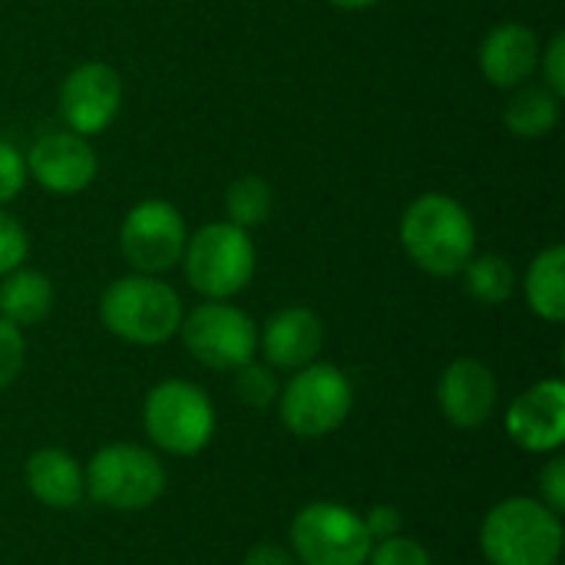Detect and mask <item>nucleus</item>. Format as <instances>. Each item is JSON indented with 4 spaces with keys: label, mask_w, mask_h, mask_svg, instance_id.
Wrapping results in <instances>:
<instances>
[{
    "label": "nucleus",
    "mask_w": 565,
    "mask_h": 565,
    "mask_svg": "<svg viewBox=\"0 0 565 565\" xmlns=\"http://www.w3.org/2000/svg\"><path fill=\"white\" fill-rule=\"evenodd\" d=\"M255 262V242L245 228L232 222H209L185 238L179 265L185 268V281L205 301H228L248 288Z\"/></svg>",
    "instance_id": "4"
},
{
    "label": "nucleus",
    "mask_w": 565,
    "mask_h": 565,
    "mask_svg": "<svg viewBox=\"0 0 565 565\" xmlns=\"http://www.w3.org/2000/svg\"><path fill=\"white\" fill-rule=\"evenodd\" d=\"M540 487H543V503L556 513V516H563L565 510V460L563 457H553L550 463H546V470H543V477H540Z\"/></svg>",
    "instance_id": "29"
},
{
    "label": "nucleus",
    "mask_w": 565,
    "mask_h": 565,
    "mask_svg": "<svg viewBox=\"0 0 565 565\" xmlns=\"http://www.w3.org/2000/svg\"><path fill=\"white\" fill-rule=\"evenodd\" d=\"M278 404H281V420L295 437L318 440L348 420L354 407V387L341 367L315 361L288 381Z\"/></svg>",
    "instance_id": "6"
},
{
    "label": "nucleus",
    "mask_w": 565,
    "mask_h": 565,
    "mask_svg": "<svg viewBox=\"0 0 565 565\" xmlns=\"http://www.w3.org/2000/svg\"><path fill=\"white\" fill-rule=\"evenodd\" d=\"M182 298L159 275H126L106 285L99 298V321L109 334L129 344H166L182 324Z\"/></svg>",
    "instance_id": "3"
},
{
    "label": "nucleus",
    "mask_w": 565,
    "mask_h": 565,
    "mask_svg": "<svg viewBox=\"0 0 565 565\" xmlns=\"http://www.w3.org/2000/svg\"><path fill=\"white\" fill-rule=\"evenodd\" d=\"M119 106H122V79L103 60L79 63L76 70L66 73L60 86V116L66 129L86 139L106 132L119 116Z\"/></svg>",
    "instance_id": "12"
},
{
    "label": "nucleus",
    "mask_w": 565,
    "mask_h": 565,
    "mask_svg": "<svg viewBox=\"0 0 565 565\" xmlns=\"http://www.w3.org/2000/svg\"><path fill=\"white\" fill-rule=\"evenodd\" d=\"M437 404L444 417L460 430L483 427L497 411V377L477 358H457L447 364L437 384Z\"/></svg>",
    "instance_id": "14"
},
{
    "label": "nucleus",
    "mask_w": 565,
    "mask_h": 565,
    "mask_svg": "<svg viewBox=\"0 0 565 565\" xmlns=\"http://www.w3.org/2000/svg\"><path fill=\"white\" fill-rule=\"evenodd\" d=\"M86 473V493L109 510H146L166 490V467L156 454L132 444H109L96 450Z\"/></svg>",
    "instance_id": "7"
},
{
    "label": "nucleus",
    "mask_w": 565,
    "mask_h": 565,
    "mask_svg": "<svg viewBox=\"0 0 565 565\" xmlns=\"http://www.w3.org/2000/svg\"><path fill=\"white\" fill-rule=\"evenodd\" d=\"M53 301H56L53 281L36 268L20 265L0 281V318L17 328L40 324L53 311Z\"/></svg>",
    "instance_id": "18"
},
{
    "label": "nucleus",
    "mask_w": 565,
    "mask_h": 565,
    "mask_svg": "<svg viewBox=\"0 0 565 565\" xmlns=\"http://www.w3.org/2000/svg\"><path fill=\"white\" fill-rule=\"evenodd\" d=\"M563 520L533 497L497 503L480 526V550L490 565H559Z\"/></svg>",
    "instance_id": "2"
},
{
    "label": "nucleus",
    "mask_w": 565,
    "mask_h": 565,
    "mask_svg": "<svg viewBox=\"0 0 565 565\" xmlns=\"http://www.w3.org/2000/svg\"><path fill=\"white\" fill-rule=\"evenodd\" d=\"M23 162H26V179H33L50 195H79L93 185L99 172L93 142L73 129L43 132L30 146Z\"/></svg>",
    "instance_id": "11"
},
{
    "label": "nucleus",
    "mask_w": 565,
    "mask_h": 565,
    "mask_svg": "<svg viewBox=\"0 0 565 565\" xmlns=\"http://www.w3.org/2000/svg\"><path fill=\"white\" fill-rule=\"evenodd\" d=\"M271 185L262 179V175H238L228 192H225V212H228V222L238 225V228H255V225H265L268 215H271Z\"/></svg>",
    "instance_id": "22"
},
{
    "label": "nucleus",
    "mask_w": 565,
    "mask_h": 565,
    "mask_svg": "<svg viewBox=\"0 0 565 565\" xmlns=\"http://www.w3.org/2000/svg\"><path fill=\"white\" fill-rule=\"evenodd\" d=\"M331 3L341 7V10H367V7H374L381 0H331Z\"/></svg>",
    "instance_id": "32"
},
{
    "label": "nucleus",
    "mask_w": 565,
    "mask_h": 565,
    "mask_svg": "<svg viewBox=\"0 0 565 565\" xmlns=\"http://www.w3.org/2000/svg\"><path fill=\"white\" fill-rule=\"evenodd\" d=\"M364 565H434L430 553L407 536H391L371 546V556Z\"/></svg>",
    "instance_id": "24"
},
{
    "label": "nucleus",
    "mask_w": 565,
    "mask_h": 565,
    "mask_svg": "<svg viewBox=\"0 0 565 565\" xmlns=\"http://www.w3.org/2000/svg\"><path fill=\"white\" fill-rule=\"evenodd\" d=\"M507 434L526 454H553L565 444V384L559 377L523 391L507 411Z\"/></svg>",
    "instance_id": "13"
},
{
    "label": "nucleus",
    "mask_w": 565,
    "mask_h": 565,
    "mask_svg": "<svg viewBox=\"0 0 565 565\" xmlns=\"http://www.w3.org/2000/svg\"><path fill=\"white\" fill-rule=\"evenodd\" d=\"M463 281H467V291L473 301L480 305H503L513 298L516 291V271L513 265L497 255V252H483V255H473L467 265H463Z\"/></svg>",
    "instance_id": "21"
},
{
    "label": "nucleus",
    "mask_w": 565,
    "mask_h": 565,
    "mask_svg": "<svg viewBox=\"0 0 565 565\" xmlns=\"http://www.w3.org/2000/svg\"><path fill=\"white\" fill-rule=\"evenodd\" d=\"M26 185V162L17 146L0 139V209L13 202Z\"/></svg>",
    "instance_id": "26"
},
{
    "label": "nucleus",
    "mask_w": 565,
    "mask_h": 565,
    "mask_svg": "<svg viewBox=\"0 0 565 565\" xmlns=\"http://www.w3.org/2000/svg\"><path fill=\"white\" fill-rule=\"evenodd\" d=\"M26 490L53 510H70L86 497V473L66 450H36L26 460Z\"/></svg>",
    "instance_id": "17"
},
{
    "label": "nucleus",
    "mask_w": 565,
    "mask_h": 565,
    "mask_svg": "<svg viewBox=\"0 0 565 565\" xmlns=\"http://www.w3.org/2000/svg\"><path fill=\"white\" fill-rule=\"evenodd\" d=\"M526 305L533 315H540L550 324H559L565 318V248L550 245L543 248L526 271Z\"/></svg>",
    "instance_id": "20"
},
{
    "label": "nucleus",
    "mask_w": 565,
    "mask_h": 565,
    "mask_svg": "<svg viewBox=\"0 0 565 565\" xmlns=\"http://www.w3.org/2000/svg\"><path fill=\"white\" fill-rule=\"evenodd\" d=\"M258 348L271 367L281 371H301L315 364V358L324 348V324L311 308H285L268 318V324L258 334Z\"/></svg>",
    "instance_id": "16"
},
{
    "label": "nucleus",
    "mask_w": 565,
    "mask_h": 565,
    "mask_svg": "<svg viewBox=\"0 0 565 565\" xmlns=\"http://www.w3.org/2000/svg\"><path fill=\"white\" fill-rule=\"evenodd\" d=\"M185 218L166 199H142L136 202L122 225H119V248L122 258L139 275H166L182 262L185 252Z\"/></svg>",
    "instance_id": "10"
},
{
    "label": "nucleus",
    "mask_w": 565,
    "mask_h": 565,
    "mask_svg": "<svg viewBox=\"0 0 565 565\" xmlns=\"http://www.w3.org/2000/svg\"><path fill=\"white\" fill-rule=\"evenodd\" d=\"M23 358H26V344H23L20 328L0 318V391L17 381Z\"/></svg>",
    "instance_id": "27"
},
{
    "label": "nucleus",
    "mask_w": 565,
    "mask_h": 565,
    "mask_svg": "<svg viewBox=\"0 0 565 565\" xmlns=\"http://www.w3.org/2000/svg\"><path fill=\"white\" fill-rule=\"evenodd\" d=\"M540 70H543V83L556 96H565V33H556L550 46L540 53Z\"/></svg>",
    "instance_id": "28"
},
{
    "label": "nucleus",
    "mask_w": 565,
    "mask_h": 565,
    "mask_svg": "<svg viewBox=\"0 0 565 565\" xmlns=\"http://www.w3.org/2000/svg\"><path fill=\"white\" fill-rule=\"evenodd\" d=\"M401 245L420 271L454 278L477 255V225L460 199L424 192L401 215Z\"/></svg>",
    "instance_id": "1"
},
{
    "label": "nucleus",
    "mask_w": 565,
    "mask_h": 565,
    "mask_svg": "<svg viewBox=\"0 0 565 565\" xmlns=\"http://www.w3.org/2000/svg\"><path fill=\"white\" fill-rule=\"evenodd\" d=\"M179 331L189 354L212 371H238L258 351L255 321L228 301L199 305L195 311L182 315Z\"/></svg>",
    "instance_id": "9"
},
{
    "label": "nucleus",
    "mask_w": 565,
    "mask_h": 565,
    "mask_svg": "<svg viewBox=\"0 0 565 565\" xmlns=\"http://www.w3.org/2000/svg\"><path fill=\"white\" fill-rule=\"evenodd\" d=\"M242 565H298V559H295V553H288L278 543H258L255 550H248Z\"/></svg>",
    "instance_id": "31"
},
{
    "label": "nucleus",
    "mask_w": 565,
    "mask_h": 565,
    "mask_svg": "<svg viewBox=\"0 0 565 565\" xmlns=\"http://www.w3.org/2000/svg\"><path fill=\"white\" fill-rule=\"evenodd\" d=\"M142 424L156 447L175 457H192L205 450L215 434V407L202 387L172 377L149 391Z\"/></svg>",
    "instance_id": "5"
},
{
    "label": "nucleus",
    "mask_w": 565,
    "mask_h": 565,
    "mask_svg": "<svg viewBox=\"0 0 565 565\" xmlns=\"http://www.w3.org/2000/svg\"><path fill=\"white\" fill-rule=\"evenodd\" d=\"M364 526H367L371 540H374V543H381V540L401 536L404 520H401V513H397L394 507H374V510L364 516Z\"/></svg>",
    "instance_id": "30"
},
{
    "label": "nucleus",
    "mask_w": 565,
    "mask_h": 565,
    "mask_svg": "<svg viewBox=\"0 0 565 565\" xmlns=\"http://www.w3.org/2000/svg\"><path fill=\"white\" fill-rule=\"evenodd\" d=\"M563 96H556L546 83H523L510 96L503 109V122L520 139H543L559 126Z\"/></svg>",
    "instance_id": "19"
},
{
    "label": "nucleus",
    "mask_w": 565,
    "mask_h": 565,
    "mask_svg": "<svg viewBox=\"0 0 565 565\" xmlns=\"http://www.w3.org/2000/svg\"><path fill=\"white\" fill-rule=\"evenodd\" d=\"M30 255V238L23 232V225L0 209V278L10 275L13 268H20Z\"/></svg>",
    "instance_id": "25"
},
{
    "label": "nucleus",
    "mask_w": 565,
    "mask_h": 565,
    "mask_svg": "<svg viewBox=\"0 0 565 565\" xmlns=\"http://www.w3.org/2000/svg\"><path fill=\"white\" fill-rule=\"evenodd\" d=\"M364 516L341 503H311L291 523V550L298 565H364L371 556Z\"/></svg>",
    "instance_id": "8"
},
{
    "label": "nucleus",
    "mask_w": 565,
    "mask_h": 565,
    "mask_svg": "<svg viewBox=\"0 0 565 565\" xmlns=\"http://www.w3.org/2000/svg\"><path fill=\"white\" fill-rule=\"evenodd\" d=\"M235 391L255 411H265V407H271L278 401V381H275L271 367L255 364V361H248V364H242L235 371Z\"/></svg>",
    "instance_id": "23"
},
{
    "label": "nucleus",
    "mask_w": 565,
    "mask_h": 565,
    "mask_svg": "<svg viewBox=\"0 0 565 565\" xmlns=\"http://www.w3.org/2000/svg\"><path fill=\"white\" fill-rule=\"evenodd\" d=\"M540 53L543 46L536 30L520 20H507L480 43V73L500 89H516L540 70Z\"/></svg>",
    "instance_id": "15"
}]
</instances>
